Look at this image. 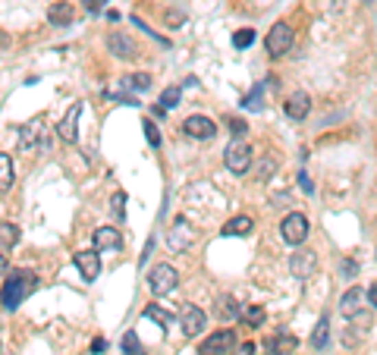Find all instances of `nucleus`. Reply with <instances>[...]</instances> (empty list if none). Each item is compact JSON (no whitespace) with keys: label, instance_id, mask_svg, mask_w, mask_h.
Returning <instances> with one entry per match:
<instances>
[{"label":"nucleus","instance_id":"obj_17","mask_svg":"<svg viewBox=\"0 0 377 355\" xmlns=\"http://www.w3.org/2000/svg\"><path fill=\"white\" fill-rule=\"evenodd\" d=\"M76 267L85 280H95L101 274V255L98 252H76Z\"/></svg>","mask_w":377,"mask_h":355},{"label":"nucleus","instance_id":"obj_11","mask_svg":"<svg viewBox=\"0 0 377 355\" xmlns=\"http://www.w3.org/2000/svg\"><path fill=\"white\" fill-rule=\"evenodd\" d=\"M123 249V236L117 227H98L95 229V252H119Z\"/></svg>","mask_w":377,"mask_h":355},{"label":"nucleus","instance_id":"obj_36","mask_svg":"<svg viewBox=\"0 0 377 355\" xmlns=\"http://www.w3.org/2000/svg\"><path fill=\"white\" fill-rule=\"evenodd\" d=\"M227 123H229V129H233V135H236V139H242V135L249 133V123H245V119H236V117H229Z\"/></svg>","mask_w":377,"mask_h":355},{"label":"nucleus","instance_id":"obj_4","mask_svg":"<svg viewBox=\"0 0 377 355\" xmlns=\"http://www.w3.org/2000/svg\"><path fill=\"white\" fill-rule=\"evenodd\" d=\"M280 236L286 245H302L305 239H308V217L299 214V211L286 214L280 220Z\"/></svg>","mask_w":377,"mask_h":355},{"label":"nucleus","instance_id":"obj_28","mask_svg":"<svg viewBox=\"0 0 377 355\" xmlns=\"http://www.w3.org/2000/svg\"><path fill=\"white\" fill-rule=\"evenodd\" d=\"M274 173H277V157L267 154L264 161L258 163V170H255V179H258V183H267V179L274 176Z\"/></svg>","mask_w":377,"mask_h":355},{"label":"nucleus","instance_id":"obj_34","mask_svg":"<svg viewBox=\"0 0 377 355\" xmlns=\"http://www.w3.org/2000/svg\"><path fill=\"white\" fill-rule=\"evenodd\" d=\"M111 211H113V214H117V220H123V217H126V195H123V192H117V195H113Z\"/></svg>","mask_w":377,"mask_h":355},{"label":"nucleus","instance_id":"obj_41","mask_svg":"<svg viewBox=\"0 0 377 355\" xmlns=\"http://www.w3.org/2000/svg\"><path fill=\"white\" fill-rule=\"evenodd\" d=\"M7 267H10V261H7V255H3V252H0V277H3V274H7Z\"/></svg>","mask_w":377,"mask_h":355},{"label":"nucleus","instance_id":"obj_12","mask_svg":"<svg viewBox=\"0 0 377 355\" xmlns=\"http://www.w3.org/2000/svg\"><path fill=\"white\" fill-rule=\"evenodd\" d=\"M79 117H82V101H73V107H69L67 117L60 119V126H57V133H60V139L63 141L79 139Z\"/></svg>","mask_w":377,"mask_h":355},{"label":"nucleus","instance_id":"obj_1","mask_svg":"<svg viewBox=\"0 0 377 355\" xmlns=\"http://www.w3.org/2000/svg\"><path fill=\"white\" fill-rule=\"evenodd\" d=\"M35 289H38V274H35V271H25V267H19V271H13V274L3 280L0 302L13 311V308H19V305H23L25 299L35 293Z\"/></svg>","mask_w":377,"mask_h":355},{"label":"nucleus","instance_id":"obj_9","mask_svg":"<svg viewBox=\"0 0 377 355\" xmlns=\"http://www.w3.org/2000/svg\"><path fill=\"white\" fill-rule=\"evenodd\" d=\"M192 239H195V229L189 227V220H185V217H179V220L173 223L170 236H167V245H170L173 252H185V249L192 245Z\"/></svg>","mask_w":377,"mask_h":355},{"label":"nucleus","instance_id":"obj_24","mask_svg":"<svg viewBox=\"0 0 377 355\" xmlns=\"http://www.w3.org/2000/svg\"><path fill=\"white\" fill-rule=\"evenodd\" d=\"M19 236H23V233H19V227H16V223L0 220V245H3V249H13V245L19 242Z\"/></svg>","mask_w":377,"mask_h":355},{"label":"nucleus","instance_id":"obj_25","mask_svg":"<svg viewBox=\"0 0 377 355\" xmlns=\"http://www.w3.org/2000/svg\"><path fill=\"white\" fill-rule=\"evenodd\" d=\"M217 314H220L223 321L239 318V302L233 296H220V299H217Z\"/></svg>","mask_w":377,"mask_h":355},{"label":"nucleus","instance_id":"obj_26","mask_svg":"<svg viewBox=\"0 0 377 355\" xmlns=\"http://www.w3.org/2000/svg\"><path fill=\"white\" fill-rule=\"evenodd\" d=\"M145 318L155 321V324H161V327H170L173 314L167 308H161V305H148V308H145Z\"/></svg>","mask_w":377,"mask_h":355},{"label":"nucleus","instance_id":"obj_32","mask_svg":"<svg viewBox=\"0 0 377 355\" xmlns=\"http://www.w3.org/2000/svg\"><path fill=\"white\" fill-rule=\"evenodd\" d=\"M179 98H183V89H176V85H173V89H167L163 91V98H161V107H167V111H170V107H176L179 104Z\"/></svg>","mask_w":377,"mask_h":355},{"label":"nucleus","instance_id":"obj_16","mask_svg":"<svg viewBox=\"0 0 377 355\" xmlns=\"http://www.w3.org/2000/svg\"><path fill=\"white\" fill-rule=\"evenodd\" d=\"M365 289L362 286H352V289H346L343 293V299H340V311L346 314V318H352V314H358V311L365 308Z\"/></svg>","mask_w":377,"mask_h":355},{"label":"nucleus","instance_id":"obj_31","mask_svg":"<svg viewBox=\"0 0 377 355\" xmlns=\"http://www.w3.org/2000/svg\"><path fill=\"white\" fill-rule=\"evenodd\" d=\"M261 95H264V85H255V89L249 91V98H245V107H249V111H261Z\"/></svg>","mask_w":377,"mask_h":355},{"label":"nucleus","instance_id":"obj_18","mask_svg":"<svg viewBox=\"0 0 377 355\" xmlns=\"http://www.w3.org/2000/svg\"><path fill=\"white\" fill-rule=\"evenodd\" d=\"M73 19H76V10L69 7L67 0H63V3H54V7L47 10V23L51 25H73Z\"/></svg>","mask_w":377,"mask_h":355},{"label":"nucleus","instance_id":"obj_39","mask_svg":"<svg viewBox=\"0 0 377 355\" xmlns=\"http://www.w3.org/2000/svg\"><path fill=\"white\" fill-rule=\"evenodd\" d=\"M343 274L346 277H355V271H358V267H355V261H343V267H340Z\"/></svg>","mask_w":377,"mask_h":355},{"label":"nucleus","instance_id":"obj_14","mask_svg":"<svg viewBox=\"0 0 377 355\" xmlns=\"http://www.w3.org/2000/svg\"><path fill=\"white\" fill-rule=\"evenodd\" d=\"M296 346H299V340L293 333H274V336H267L264 340L267 355H289V352H296Z\"/></svg>","mask_w":377,"mask_h":355},{"label":"nucleus","instance_id":"obj_6","mask_svg":"<svg viewBox=\"0 0 377 355\" xmlns=\"http://www.w3.org/2000/svg\"><path fill=\"white\" fill-rule=\"evenodd\" d=\"M236 349V333L233 330H217L198 346V355H227Z\"/></svg>","mask_w":377,"mask_h":355},{"label":"nucleus","instance_id":"obj_33","mask_svg":"<svg viewBox=\"0 0 377 355\" xmlns=\"http://www.w3.org/2000/svg\"><path fill=\"white\" fill-rule=\"evenodd\" d=\"M233 45H236V47H251V45H255V32H251V29L236 32V35H233Z\"/></svg>","mask_w":377,"mask_h":355},{"label":"nucleus","instance_id":"obj_21","mask_svg":"<svg viewBox=\"0 0 377 355\" xmlns=\"http://www.w3.org/2000/svg\"><path fill=\"white\" fill-rule=\"evenodd\" d=\"M352 333L346 336V343H355L358 336H368V330H371V314H365V308L358 311V314H352Z\"/></svg>","mask_w":377,"mask_h":355},{"label":"nucleus","instance_id":"obj_3","mask_svg":"<svg viewBox=\"0 0 377 355\" xmlns=\"http://www.w3.org/2000/svg\"><path fill=\"white\" fill-rule=\"evenodd\" d=\"M223 163H227L229 173L242 176V173L251 167V148L245 145L242 139H233V141L227 145V151H223Z\"/></svg>","mask_w":377,"mask_h":355},{"label":"nucleus","instance_id":"obj_40","mask_svg":"<svg viewBox=\"0 0 377 355\" xmlns=\"http://www.w3.org/2000/svg\"><path fill=\"white\" fill-rule=\"evenodd\" d=\"M368 302H371V305H374V308H377V283H374V286L368 289Z\"/></svg>","mask_w":377,"mask_h":355},{"label":"nucleus","instance_id":"obj_23","mask_svg":"<svg viewBox=\"0 0 377 355\" xmlns=\"http://www.w3.org/2000/svg\"><path fill=\"white\" fill-rule=\"evenodd\" d=\"M13 179H16L13 157L0 151V192H7V189H13Z\"/></svg>","mask_w":377,"mask_h":355},{"label":"nucleus","instance_id":"obj_22","mask_svg":"<svg viewBox=\"0 0 377 355\" xmlns=\"http://www.w3.org/2000/svg\"><path fill=\"white\" fill-rule=\"evenodd\" d=\"M45 135V126H41V119L38 123H29V126L23 129V139H19V145H23V151H35L38 148V139Z\"/></svg>","mask_w":377,"mask_h":355},{"label":"nucleus","instance_id":"obj_38","mask_svg":"<svg viewBox=\"0 0 377 355\" xmlns=\"http://www.w3.org/2000/svg\"><path fill=\"white\" fill-rule=\"evenodd\" d=\"M299 185H302V189H305V192H315V185H311V179L308 176H305V173H299Z\"/></svg>","mask_w":377,"mask_h":355},{"label":"nucleus","instance_id":"obj_2","mask_svg":"<svg viewBox=\"0 0 377 355\" xmlns=\"http://www.w3.org/2000/svg\"><path fill=\"white\" fill-rule=\"evenodd\" d=\"M176 283H179L176 267L163 264V261L148 271V289L155 293V296H167V293H173V289H176Z\"/></svg>","mask_w":377,"mask_h":355},{"label":"nucleus","instance_id":"obj_27","mask_svg":"<svg viewBox=\"0 0 377 355\" xmlns=\"http://www.w3.org/2000/svg\"><path fill=\"white\" fill-rule=\"evenodd\" d=\"M264 318H267V311L261 308V305H249V308H242V321L249 327H261L264 324Z\"/></svg>","mask_w":377,"mask_h":355},{"label":"nucleus","instance_id":"obj_37","mask_svg":"<svg viewBox=\"0 0 377 355\" xmlns=\"http://www.w3.org/2000/svg\"><path fill=\"white\" fill-rule=\"evenodd\" d=\"M233 355H255V343H239V349H233Z\"/></svg>","mask_w":377,"mask_h":355},{"label":"nucleus","instance_id":"obj_10","mask_svg":"<svg viewBox=\"0 0 377 355\" xmlns=\"http://www.w3.org/2000/svg\"><path fill=\"white\" fill-rule=\"evenodd\" d=\"M183 133L189 135V139H214V133H217V126H214V119H207V117H201V113H195V117H189L183 123Z\"/></svg>","mask_w":377,"mask_h":355},{"label":"nucleus","instance_id":"obj_15","mask_svg":"<svg viewBox=\"0 0 377 355\" xmlns=\"http://www.w3.org/2000/svg\"><path fill=\"white\" fill-rule=\"evenodd\" d=\"M283 111H286L289 119H305L311 113V98L305 91H293L286 98V104H283Z\"/></svg>","mask_w":377,"mask_h":355},{"label":"nucleus","instance_id":"obj_20","mask_svg":"<svg viewBox=\"0 0 377 355\" xmlns=\"http://www.w3.org/2000/svg\"><path fill=\"white\" fill-rule=\"evenodd\" d=\"M311 346L318 349V352H324L327 346H330V318H321L318 327H315V333H311Z\"/></svg>","mask_w":377,"mask_h":355},{"label":"nucleus","instance_id":"obj_35","mask_svg":"<svg viewBox=\"0 0 377 355\" xmlns=\"http://www.w3.org/2000/svg\"><path fill=\"white\" fill-rule=\"evenodd\" d=\"M145 139H148V145H151V148H161V133H157V126H155V123H151V119H148V123H145Z\"/></svg>","mask_w":377,"mask_h":355},{"label":"nucleus","instance_id":"obj_7","mask_svg":"<svg viewBox=\"0 0 377 355\" xmlns=\"http://www.w3.org/2000/svg\"><path fill=\"white\" fill-rule=\"evenodd\" d=\"M179 327H183V333L189 340L198 336V333L205 330V311H201L198 305H183V311H179Z\"/></svg>","mask_w":377,"mask_h":355},{"label":"nucleus","instance_id":"obj_5","mask_svg":"<svg viewBox=\"0 0 377 355\" xmlns=\"http://www.w3.org/2000/svg\"><path fill=\"white\" fill-rule=\"evenodd\" d=\"M293 25L289 23H274L271 25V32H267V38H264V47H267V54L271 57H283V54L293 47Z\"/></svg>","mask_w":377,"mask_h":355},{"label":"nucleus","instance_id":"obj_29","mask_svg":"<svg viewBox=\"0 0 377 355\" xmlns=\"http://www.w3.org/2000/svg\"><path fill=\"white\" fill-rule=\"evenodd\" d=\"M123 89H135V91L151 89V76H148V73H135V76H129V79H123Z\"/></svg>","mask_w":377,"mask_h":355},{"label":"nucleus","instance_id":"obj_30","mask_svg":"<svg viewBox=\"0 0 377 355\" xmlns=\"http://www.w3.org/2000/svg\"><path fill=\"white\" fill-rule=\"evenodd\" d=\"M123 352L126 355H139L141 352V343H139V336H135V330H129L123 336Z\"/></svg>","mask_w":377,"mask_h":355},{"label":"nucleus","instance_id":"obj_13","mask_svg":"<svg viewBox=\"0 0 377 355\" xmlns=\"http://www.w3.org/2000/svg\"><path fill=\"white\" fill-rule=\"evenodd\" d=\"M107 47H111L113 57H119V60H135V57H139V47H135V41L129 35H123V32H113V35H107Z\"/></svg>","mask_w":377,"mask_h":355},{"label":"nucleus","instance_id":"obj_8","mask_svg":"<svg viewBox=\"0 0 377 355\" xmlns=\"http://www.w3.org/2000/svg\"><path fill=\"white\" fill-rule=\"evenodd\" d=\"M315 271H318V258H315V252H296L293 258H289V274L296 277V280H308V277H315Z\"/></svg>","mask_w":377,"mask_h":355},{"label":"nucleus","instance_id":"obj_19","mask_svg":"<svg viewBox=\"0 0 377 355\" xmlns=\"http://www.w3.org/2000/svg\"><path fill=\"white\" fill-rule=\"evenodd\" d=\"M251 227H255V220L245 217V214H239V217H233V220H227V227H223L220 233L223 236H249Z\"/></svg>","mask_w":377,"mask_h":355}]
</instances>
